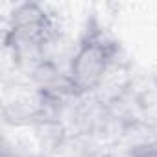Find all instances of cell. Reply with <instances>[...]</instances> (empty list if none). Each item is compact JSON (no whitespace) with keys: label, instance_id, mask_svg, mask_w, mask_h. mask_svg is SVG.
<instances>
[{"label":"cell","instance_id":"cell-1","mask_svg":"<svg viewBox=\"0 0 157 157\" xmlns=\"http://www.w3.org/2000/svg\"><path fill=\"white\" fill-rule=\"evenodd\" d=\"M109 52L107 46L100 41L83 43L72 57L70 65V82L78 89H93L96 87L107 72L109 67Z\"/></svg>","mask_w":157,"mask_h":157},{"label":"cell","instance_id":"cell-2","mask_svg":"<svg viewBox=\"0 0 157 157\" xmlns=\"http://www.w3.org/2000/svg\"><path fill=\"white\" fill-rule=\"evenodd\" d=\"M135 157H157V150H144V151L137 153Z\"/></svg>","mask_w":157,"mask_h":157}]
</instances>
